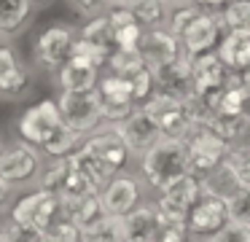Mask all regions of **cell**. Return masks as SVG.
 <instances>
[{"instance_id": "1", "label": "cell", "mask_w": 250, "mask_h": 242, "mask_svg": "<svg viewBox=\"0 0 250 242\" xmlns=\"http://www.w3.org/2000/svg\"><path fill=\"white\" fill-rule=\"evenodd\" d=\"M186 172H191V156L186 140L162 137L148 154H143V175L153 188H164Z\"/></svg>"}, {"instance_id": "2", "label": "cell", "mask_w": 250, "mask_h": 242, "mask_svg": "<svg viewBox=\"0 0 250 242\" xmlns=\"http://www.w3.org/2000/svg\"><path fill=\"white\" fill-rule=\"evenodd\" d=\"M202 197V177L194 172L175 177L172 183L162 188V197L156 202V210L164 223H186L194 202Z\"/></svg>"}, {"instance_id": "3", "label": "cell", "mask_w": 250, "mask_h": 242, "mask_svg": "<svg viewBox=\"0 0 250 242\" xmlns=\"http://www.w3.org/2000/svg\"><path fill=\"white\" fill-rule=\"evenodd\" d=\"M143 110L153 116V121L159 124V129H162L164 137L188 140L191 134L196 132V121L191 118L186 102H178V100H172V97L151 94L146 102H143Z\"/></svg>"}, {"instance_id": "4", "label": "cell", "mask_w": 250, "mask_h": 242, "mask_svg": "<svg viewBox=\"0 0 250 242\" xmlns=\"http://www.w3.org/2000/svg\"><path fill=\"white\" fill-rule=\"evenodd\" d=\"M188 156H191V172L194 175H207L215 167L226 161V154L231 148L229 140H223L215 129L210 127H196V132L188 140Z\"/></svg>"}, {"instance_id": "5", "label": "cell", "mask_w": 250, "mask_h": 242, "mask_svg": "<svg viewBox=\"0 0 250 242\" xmlns=\"http://www.w3.org/2000/svg\"><path fill=\"white\" fill-rule=\"evenodd\" d=\"M153 73V84H156V94L172 97L178 102H188L196 94V84H194V70H191V57L180 54L178 59L162 65V67L151 70Z\"/></svg>"}, {"instance_id": "6", "label": "cell", "mask_w": 250, "mask_h": 242, "mask_svg": "<svg viewBox=\"0 0 250 242\" xmlns=\"http://www.w3.org/2000/svg\"><path fill=\"white\" fill-rule=\"evenodd\" d=\"M62 127H65V121H62L60 105L51 102V100H43V102H38V105L27 108L24 116L19 118V134H22L27 143H35V145H41V148H43Z\"/></svg>"}, {"instance_id": "7", "label": "cell", "mask_w": 250, "mask_h": 242, "mask_svg": "<svg viewBox=\"0 0 250 242\" xmlns=\"http://www.w3.org/2000/svg\"><path fill=\"white\" fill-rule=\"evenodd\" d=\"M57 215H62V202L57 194L38 188L35 194H27L24 199H19L17 207H14V223L19 226H30V229H49L54 223Z\"/></svg>"}, {"instance_id": "8", "label": "cell", "mask_w": 250, "mask_h": 242, "mask_svg": "<svg viewBox=\"0 0 250 242\" xmlns=\"http://www.w3.org/2000/svg\"><path fill=\"white\" fill-rule=\"evenodd\" d=\"M57 105H60L62 121L78 134L92 132L100 124V118H103L97 91H62Z\"/></svg>"}, {"instance_id": "9", "label": "cell", "mask_w": 250, "mask_h": 242, "mask_svg": "<svg viewBox=\"0 0 250 242\" xmlns=\"http://www.w3.org/2000/svg\"><path fill=\"white\" fill-rule=\"evenodd\" d=\"M97 100H100V113L103 118L108 121H121L126 118L135 108V91H132V81L129 75H119V73H110L100 81V91H97Z\"/></svg>"}, {"instance_id": "10", "label": "cell", "mask_w": 250, "mask_h": 242, "mask_svg": "<svg viewBox=\"0 0 250 242\" xmlns=\"http://www.w3.org/2000/svg\"><path fill=\"white\" fill-rule=\"evenodd\" d=\"M226 223H229L226 199L202 188V197L194 202L188 218H186L188 231H191V234H210V237H212L215 231H221Z\"/></svg>"}, {"instance_id": "11", "label": "cell", "mask_w": 250, "mask_h": 242, "mask_svg": "<svg viewBox=\"0 0 250 242\" xmlns=\"http://www.w3.org/2000/svg\"><path fill=\"white\" fill-rule=\"evenodd\" d=\"M73 46H76V32L67 24H54L38 38V62L46 70H60L67 59L73 57Z\"/></svg>"}, {"instance_id": "12", "label": "cell", "mask_w": 250, "mask_h": 242, "mask_svg": "<svg viewBox=\"0 0 250 242\" xmlns=\"http://www.w3.org/2000/svg\"><path fill=\"white\" fill-rule=\"evenodd\" d=\"M119 132H121V137H124L126 148H129L132 154H140V156L148 154V151L164 137L162 129H159V124L153 121V116L146 113L143 108L132 110L129 116L124 118V124L119 127Z\"/></svg>"}, {"instance_id": "13", "label": "cell", "mask_w": 250, "mask_h": 242, "mask_svg": "<svg viewBox=\"0 0 250 242\" xmlns=\"http://www.w3.org/2000/svg\"><path fill=\"white\" fill-rule=\"evenodd\" d=\"M137 51H140L146 67L156 70V67H162V65H167V62H172V59L180 57L178 35H172L169 30L153 27V30L143 32V41H140V48H137Z\"/></svg>"}, {"instance_id": "14", "label": "cell", "mask_w": 250, "mask_h": 242, "mask_svg": "<svg viewBox=\"0 0 250 242\" xmlns=\"http://www.w3.org/2000/svg\"><path fill=\"white\" fill-rule=\"evenodd\" d=\"M35 170H38V156L27 145H14L0 154V183H6L8 188L30 180Z\"/></svg>"}, {"instance_id": "15", "label": "cell", "mask_w": 250, "mask_h": 242, "mask_svg": "<svg viewBox=\"0 0 250 242\" xmlns=\"http://www.w3.org/2000/svg\"><path fill=\"white\" fill-rule=\"evenodd\" d=\"M83 151H89L94 159H100L103 164H108L110 170H116V172L126 164V159H129V154H132V151L126 148V143H124L119 129H103V132H97L86 145H83Z\"/></svg>"}, {"instance_id": "16", "label": "cell", "mask_w": 250, "mask_h": 242, "mask_svg": "<svg viewBox=\"0 0 250 242\" xmlns=\"http://www.w3.org/2000/svg\"><path fill=\"white\" fill-rule=\"evenodd\" d=\"M221 16L215 14H202L199 19L194 22V24L186 30L183 35V46H186V54L188 57H199V54H207L212 51V46L218 43V38H221Z\"/></svg>"}, {"instance_id": "17", "label": "cell", "mask_w": 250, "mask_h": 242, "mask_svg": "<svg viewBox=\"0 0 250 242\" xmlns=\"http://www.w3.org/2000/svg\"><path fill=\"white\" fill-rule=\"evenodd\" d=\"M126 226V242H162V229L164 220L156 207H140L124 215Z\"/></svg>"}, {"instance_id": "18", "label": "cell", "mask_w": 250, "mask_h": 242, "mask_svg": "<svg viewBox=\"0 0 250 242\" xmlns=\"http://www.w3.org/2000/svg\"><path fill=\"white\" fill-rule=\"evenodd\" d=\"M191 70H194L196 91H210V89H223V86H229V73H231V70H229L226 65H223V59L212 51L191 57Z\"/></svg>"}, {"instance_id": "19", "label": "cell", "mask_w": 250, "mask_h": 242, "mask_svg": "<svg viewBox=\"0 0 250 242\" xmlns=\"http://www.w3.org/2000/svg\"><path fill=\"white\" fill-rule=\"evenodd\" d=\"M140 197V186L132 175H119L108 183L103 194V204L108 210V215H129L137 204Z\"/></svg>"}, {"instance_id": "20", "label": "cell", "mask_w": 250, "mask_h": 242, "mask_svg": "<svg viewBox=\"0 0 250 242\" xmlns=\"http://www.w3.org/2000/svg\"><path fill=\"white\" fill-rule=\"evenodd\" d=\"M97 73H100V67L92 65L89 59L70 57L60 67V86H62V91H94Z\"/></svg>"}, {"instance_id": "21", "label": "cell", "mask_w": 250, "mask_h": 242, "mask_svg": "<svg viewBox=\"0 0 250 242\" xmlns=\"http://www.w3.org/2000/svg\"><path fill=\"white\" fill-rule=\"evenodd\" d=\"M218 57L231 73H242L250 67V30H229L218 46Z\"/></svg>"}, {"instance_id": "22", "label": "cell", "mask_w": 250, "mask_h": 242, "mask_svg": "<svg viewBox=\"0 0 250 242\" xmlns=\"http://www.w3.org/2000/svg\"><path fill=\"white\" fill-rule=\"evenodd\" d=\"M30 86L27 70L19 65L14 51L8 46H0V94L6 97H22Z\"/></svg>"}, {"instance_id": "23", "label": "cell", "mask_w": 250, "mask_h": 242, "mask_svg": "<svg viewBox=\"0 0 250 242\" xmlns=\"http://www.w3.org/2000/svg\"><path fill=\"white\" fill-rule=\"evenodd\" d=\"M105 215H108V210H105V204H103L100 191L89 194V197H83V199H76V202H62V218L70 220L73 226H78V231L92 226V223H97Z\"/></svg>"}, {"instance_id": "24", "label": "cell", "mask_w": 250, "mask_h": 242, "mask_svg": "<svg viewBox=\"0 0 250 242\" xmlns=\"http://www.w3.org/2000/svg\"><path fill=\"white\" fill-rule=\"evenodd\" d=\"M81 242H126L124 215H105L97 223L81 229Z\"/></svg>"}, {"instance_id": "25", "label": "cell", "mask_w": 250, "mask_h": 242, "mask_svg": "<svg viewBox=\"0 0 250 242\" xmlns=\"http://www.w3.org/2000/svg\"><path fill=\"white\" fill-rule=\"evenodd\" d=\"M210 129H215L223 140H242L250 137V113H239V116H229V113H218L210 124Z\"/></svg>"}, {"instance_id": "26", "label": "cell", "mask_w": 250, "mask_h": 242, "mask_svg": "<svg viewBox=\"0 0 250 242\" xmlns=\"http://www.w3.org/2000/svg\"><path fill=\"white\" fill-rule=\"evenodd\" d=\"M30 0H0V35L17 32L30 19Z\"/></svg>"}, {"instance_id": "27", "label": "cell", "mask_w": 250, "mask_h": 242, "mask_svg": "<svg viewBox=\"0 0 250 242\" xmlns=\"http://www.w3.org/2000/svg\"><path fill=\"white\" fill-rule=\"evenodd\" d=\"M70 156H73V161L78 164V170H81L83 175H86L97 188H100V186H105L108 180H113V177H116V170H110L108 164H103L100 159H94V156L89 154V151H83V148H81V151H73Z\"/></svg>"}, {"instance_id": "28", "label": "cell", "mask_w": 250, "mask_h": 242, "mask_svg": "<svg viewBox=\"0 0 250 242\" xmlns=\"http://www.w3.org/2000/svg\"><path fill=\"white\" fill-rule=\"evenodd\" d=\"M81 38H86L89 43L105 48V51H113L116 48V30H113V24H110L108 16H97V19H92L81 30Z\"/></svg>"}, {"instance_id": "29", "label": "cell", "mask_w": 250, "mask_h": 242, "mask_svg": "<svg viewBox=\"0 0 250 242\" xmlns=\"http://www.w3.org/2000/svg\"><path fill=\"white\" fill-rule=\"evenodd\" d=\"M221 24L226 30H250V0H229L221 8Z\"/></svg>"}, {"instance_id": "30", "label": "cell", "mask_w": 250, "mask_h": 242, "mask_svg": "<svg viewBox=\"0 0 250 242\" xmlns=\"http://www.w3.org/2000/svg\"><path fill=\"white\" fill-rule=\"evenodd\" d=\"M226 207H229V220L239 226L250 229V183L239 186L231 197H226Z\"/></svg>"}, {"instance_id": "31", "label": "cell", "mask_w": 250, "mask_h": 242, "mask_svg": "<svg viewBox=\"0 0 250 242\" xmlns=\"http://www.w3.org/2000/svg\"><path fill=\"white\" fill-rule=\"evenodd\" d=\"M108 67L110 73H119V75H135L137 70L146 67L140 51H126V48H113L108 54Z\"/></svg>"}, {"instance_id": "32", "label": "cell", "mask_w": 250, "mask_h": 242, "mask_svg": "<svg viewBox=\"0 0 250 242\" xmlns=\"http://www.w3.org/2000/svg\"><path fill=\"white\" fill-rule=\"evenodd\" d=\"M132 11L143 27H159L167 16V3L164 0H135Z\"/></svg>"}, {"instance_id": "33", "label": "cell", "mask_w": 250, "mask_h": 242, "mask_svg": "<svg viewBox=\"0 0 250 242\" xmlns=\"http://www.w3.org/2000/svg\"><path fill=\"white\" fill-rule=\"evenodd\" d=\"M223 164L234 172V177L242 186H248L250 183V145H231Z\"/></svg>"}, {"instance_id": "34", "label": "cell", "mask_w": 250, "mask_h": 242, "mask_svg": "<svg viewBox=\"0 0 250 242\" xmlns=\"http://www.w3.org/2000/svg\"><path fill=\"white\" fill-rule=\"evenodd\" d=\"M78 137H81V134L78 132H73L70 127H62L60 132L54 134V137L49 140V143L43 145V151L49 156H54V159H62V156H70L73 151H76V143H78Z\"/></svg>"}, {"instance_id": "35", "label": "cell", "mask_w": 250, "mask_h": 242, "mask_svg": "<svg viewBox=\"0 0 250 242\" xmlns=\"http://www.w3.org/2000/svg\"><path fill=\"white\" fill-rule=\"evenodd\" d=\"M202 14H205V8H202V5H196V3L180 5V8L172 14V19H169V32H172V35H178V38H183L186 30H188V27L194 24Z\"/></svg>"}, {"instance_id": "36", "label": "cell", "mask_w": 250, "mask_h": 242, "mask_svg": "<svg viewBox=\"0 0 250 242\" xmlns=\"http://www.w3.org/2000/svg\"><path fill=\"white\" fill-rule=\"evenodd\" d=\"M43 242H81V231L70 220H54L49 229H43Z\"/></svg>"}, {"instance_id": "37", "label": "cell", "mask_w": 250, "mask_h": 242, "mask_svg": "<svg viewBox=\"0 0 250 242\" xmlns=\"http://www.w3.org/2000/svg\"><path fill=\"white\" fill-rule=\"evenodd\" d=\"M0 242H43V231L30 229V226H19V223H8L0 231Z\"/></svg>"}, {"instance_id": "38", "label": "cell", "mask_w": 250, "mask_h": 242, "mask_svg": "<svg viewBox=\"0 0 250 242\" xmlns=\"http://www.w3.org/2000/svg\"><path fill=\"white\" fill-rule=\"evenodd\" d=\"M143 41V24L140 22H132L126 27L116 30V48H126V51H137Z\"/></svg>"}, {"instance_id": "39", "label": "cell", "mask_w": 250, "mask_h": 242, "mask_svg": "<svg viewBox=\"0 0 250 242\" xmlns=\"http://www.w3.org/2000/svg\"><path fill=\"white\" fill-rule=\"evenodd\" d=\"M129 81H132V91H135V100H143V102H146L148 97L153 94V89H156V84H153V73H151V67L137 70L135 75H129Z\"/></svg>"}, {"instance_id": "40", "label": "cell", "mask_w": 250, "mask_h": 242, "mask_svg": "<svg viewBox=\"0 0 250 242\" xmlns=\"http://www.w3.org/2000/svg\"><path fill=\"white\" fill-rule=\"evenodd\" d=\"M210 242H250V229L229 220L221 231H215V234L210 237Z\"/></svg>"}, {"instance_id": "41", "label": "cell", "mask_w": 250, "mask_h": 242, "mask_svg": "<svg viewBox=\"0 0 250 242\" xmlns=\"http://www.w3.org/2000/svg\"><path fill=\"white\" fill-rule=\"evenodd\" d=\"M188 226L186 223H164L162 229V242H186Z\"/></svg>"}, {"instance_id": "42", "label": "cell", "mask_w": 250, "mask_h": 242, "mask_svg": "<svg viewBox=\"0 0 250 242\" xmlns=\"http://www.w3.org/2000/svg\"><path fill=\"white\" fill-rule=\"evenodd\" d=\"M78 8L86 11V14H94V11H100L103 5H108V0H76Z\"/></svg>"}, {"instance_id": "43", "label": "cell", "mask_w": 250, "mask_h": 242, "mask_svg": "<svg viewBox=\"0 0 250 242\" xmlns=\"http://www.w3.org/2000/svg\"><path fill=\"white\" fill-rule=\"evenodd\" d=\"M237 81H239V86L245 89V94L250 97V67H248V70H242V73L237 75Z\"/></svg>"}, {"instance_id": "44", "label": "cell", "mask_w": 250, "mask_h": 242, "mask_svg": "<svg viewBox=\"0 0 250 242\" xmlns=\"http://www.w3.org/2000/svg\"><path fill=\"white\" fill-rule=\"evenodd\" d=\"M194 3L202 5V8H223L229 0H194Z\"/></svg>"}, {"instance_id": "45", "label": "cell", "mask_w": 250, "mask_h": 242, "mask_svg": "<svg viewBox=\"0 0 250 242\" xmlns=\"http://www.w3.org/2000/svg\"><path fill=\"white\" fill-rule=\"evenodd\" d=\"M6 199H8V186L6 183H0V207L6 204Z\"/></svg>"}, {"instance_id": "46", "label": "cell", "mask_w": 250, "mask_h": 242, "mask_svg": "<svg viewBox=\"0 0 250 242\" xmlns=\"http://www.w3.org/2000/svg\"><path fill=\"white\" fill-rule=\"evenodd\" d=\"M110 5H124V8H132L135 5V0H108Z\"/></svg>"}, {"instance_id": "47", "label": "cell", "mask_w": 250, "mask_h": 242, "mask_svg": "<svg viewBox=\"0 0 250 242\" xmlns=\"http://www.w3.org/2000/svg\"><path fill=\"white\" fill-rule=\"evenodd\" d=\"M164 3H175V5H186V3H194V0H164Z\"/></svg>"}, {"instance_id": "48", "label": "cell", "mask_w": 250, "mask_h": 242, "mask_svg": "<svg viewBox=\"0 0 250 242\" xmlns=\"http://www.w3.org/2000/svg\"><path fill=\"white\" fill-rule=\"evenodd\" d=\"M30 3H43V0H30Z\"/></svg>"}, {"instance_id": "49", "label": "cell", "mask_w": 250, "mask_h": 242, "mask_svg": "<svg viewBox=\"0 0 250 242\" xmlns=\"http://www.w3.org/2000/svg\"><path fill=\"white\" fill-rule=\"evenodd\" d=\"M0 154H3V148H0Z\"/></svg>"}]
</instances>
